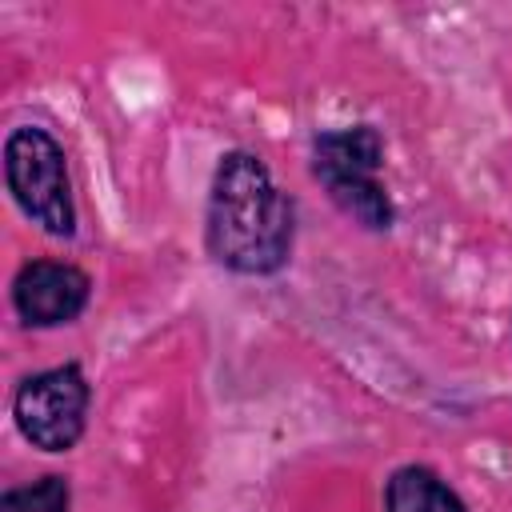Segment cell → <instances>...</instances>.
Wrapping results in <instances>:
<instances>
[{
	"instance_id": "1",
	"label": "cell",
	"mask_w": 512,
	"mask_h": 512,
	"mask_svg": "<svg viewBox=\"0 0 512 512\" xmlns=\"http://www.w3.org/2000/svg\"><path fill=\"white\" fill-rule=\"evenodd\" d=\"M296 204L276 188L268 164L248 148L216 160L204 208V248L236 276H276L292 260Z\"/></svg>"
},
{
	"instance_id": "2",
	"label": "cell",
	"mask_w": 512,
	"mask_h": 512,
	"mask_svg": "<svg viewBox=\"0 0 512 512\" xmlns=\"http://www.w3.org/2000/svg\"><path fill=\"white\" fill-rule=\"evenodd\" d=\"M384 136L372 124H348L312 136V176L328 200L364 232H388L396 204L380 184Z\"/></svg>"
},
{
	"instance_id": "3",
	"label": "cell",
	"mask_w": 512,
	"mask_h": 512,
	"mask_svg": "<svg viewBox=\"0 0 512 512\" xmlns=\"http://www.w3.org/2000/svg\"><path fill=\"white\" fill-rule=\"evenodd\" d=\"M4 180L16 208L48 236H76V200L68 180V156L60 140L40 124H20L4 140Z\"/></svg>"
},
{
	"instance_id": "4",
	"label": "cell",
	"mask_w": 512,
	"mask_h": 512,
	"mask_svg": "<svg viewBox=\"0 0 512 512\" xmlns=\"http://www.w3.org/2000/svg\"><path fill=\"white\" fill-rule=\"evenodd\" d=\"M92 384L76 360L44 368L16 384L12 392V420L20 436L40 452H68L80 444L88 424Z\"/></svg>"
},
{
	"instance_id": "5",
	"label": "cell",
	"mask_w": 512,
	"mask_h": 512,
	"mask_svg": "<svg viewBox=\"0 0 512 512\" xmlns=\"http://www.w3.org/2000/svg\"><path fill=\"white\" fill-rule=\"evenodd\" d=\"M92 296V280L84 268L68 260H28L12 280V308L28 328H60L72 324Z\"/></svg>"
},
{
	"instance_id": "6",
	"label": "cell",
	"mask_w": 512,
	"mask_h": 512,
	"mask_svg": "<svg viewBox=\"0 0 512 512\" xmlns=\"http://www.w3.org/2000/svg\"><path fill=\"white\" fill-rule=\"evenodd\" d=\"M384 512H468V504L436 468L400 464L384 484Z\"/></svg>"
},
{
	"instance_id": "7",
	"label": "cell",
	"mask_w": 512,
	"mask_h": 512,
	"mask_svg": "<svg viewBox=\"0 0 512 512\" xmlns=\"http://www.w3.org/2000/svg\"><path fill=\"white\" fill-rule=\"evenodd\" d=\"M0 512H72V484L60 472H48L32 484L8 488L0 496Z\"/></svg>"
}]
</instances>
